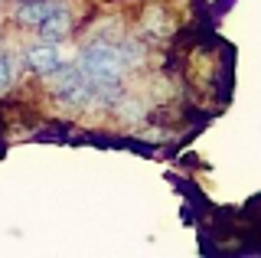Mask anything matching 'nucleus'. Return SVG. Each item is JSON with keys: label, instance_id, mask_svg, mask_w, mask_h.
Returning <instances> with one entry per match:
<instances>
[{"label": "nucleus", "instance_id": "20e7f679", "mask_svg": "<svg viewBox=\"0 0 261 258\" xmlns=\"http://www.w3.org/2000/svg\"><path fill=\"white\" fill-rule=\"evenodd\" d=\"M53 10H56L53 0H20L16 4V20L27 23V27H39Z\"/></svg>", "mask_w": 261, "mask_h": 258}, {"label": "nucleus", "instance_id": "39448f33", "mask_svg": "<svg viewBox=\"0 0 261 258\" xmlns=\"http://www.w3.org/2000/svg\"><path fill=\"white\" fill-rule=\"evenodd\" d=\"M13 85V59L7 53H0V95Z\"/></svg>", "mask_w": 261, "mask_h": 258}, {"label": "nucleus", "instance_id": "7ed1b4c3", "mask_svg": "<svg viewBox=\"0 0 261 258\" xmlns=\"http://www.w3.org/2000/svg\"><path fill=\"white\" fill-rule=\"evenodd\" d=\"M27 66H30L33 72H43V75H49V72H59L62 59H59V49H56V43L33 46V49L27 53Z\"/></svg>", "mask_w": 261, "mask_h": 258}, {"label": "nucleus", "instance_id": "f03ea898", "mask_svg": "<svg viewBox=\"0 0 261 258\" xmlns=\"http://www.w3.org/2000/svg\"><path fill=\"white\" fill-rule=\"evenodd\" d=\"M69 30H72V17H69V10H65V4H56V10L39 23L43 43H62V39L69 36Z\"/></svg>", "mask_w": 261, "mask_h": 258}, {"label": "nucleus", "instance_id": "f257e3e1", "mask_svg": "<svg viewBox=\"0 0 261 258\" xmlns=\"http://www.w3.org/2000/svg\"><path fill=\"white\" fill-rule=\"evenodd\" d=\"M79 72L92 82V88H98V92L108 88V92L114 95L121 75H124V56L114 49V46H108V43L85 46V49L79 53Z\"/></svg>", "mask_w": 261, "mask_h": 258}]
</instances>
